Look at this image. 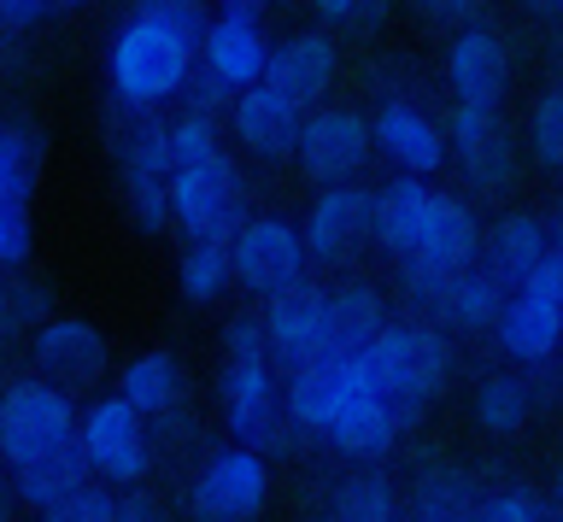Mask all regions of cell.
I'll use <instances>...</instances> for the list:
<instances>
[{
  "mask_svg": "<svg viewBox=\"0 0 563 522\" xmlns=\"http://www.w3.org/2000/svg\"><path fill=\"white\" fill-rule=\"evenodd\" d=\"M194 59H200V47L188 36H176L170 24L135 12L112 36V47H106V82H112V95L135 100V107H158V100L188 89Z\"/></svg>",
  "mask_w": 563,
  "mask_h": 522,
  "instance_id": "6da1fadb",
  "label": "cell"
},
{
  "mask_svg": "<svg viewBox=\"0 0 563 522\" xmlns=\"http://www.w3.org/2000/svg\"><path fill=\"white\" fill-rule=\"evenodd\" d=\"M271 335L264 318H235L223 329V417L246 446L276 441V376H271Z\"/></svg>",
  "mask_w": 563,
  "mask_h": 522,
  "instance_id": "7a4b0ae2",
  "label": "cell"
},
{
  "mask_svg": "<svg viewBox=\"0 0 563 522\" xmlns=\"http://www.w3.org/2000/svg\"><path fill=\"white\" fill-rule=\"evenodd\" d=\"M364 364H369V381L394 399L405 417H417L434 393H446V341L440 329L429 323H387L376 341L364 346Z\"/></svg>",
  "mask_w": 563,
  "mask_h": 522,
  "instance_id": "3957f363",
  "label": "cell"
},
{
  "mask_svg": "<svg viewBox=\"0 0 563 522\" xmlns=\"http://www.w3.org/2000/svg\"><path fill=\"white\" fill-rule=\"evenodd\" d=\"M475 253H482L475 212L464 200H452V195H434V212H429V223H422L417 247L405 253L399 265H405V282H411L429 306H440V300H446V288L475 265Z\"/></svg>",
  "mask_w": 563,
  "mask_h": 522,
  "instance_id": "277c9868",
  "label": "cell"
},
{
  "mask_svg": "<svg viewBox=\"0 0 563 522\" xmlns=\"http://www.w3.org/2000/svg\"><path fill=\"white\" fill-rule=\"evenodd\" d=\"M170 218L188 241L200 235H235L246 223V182L229 153H211L200 165L170 170Z\"/></svg>",
  "mask_w": 563,
  "mask_h": 522,
  "instance_id": "5b68a950",
  "label": "cell"
},
{
  "mask_svg": "<svg viewBox=\"0 0 563 522\" xmlns=\"http://www.w3.org/2000/svg\"><path fill=\"white\" fill-rule=\"evenodd\" d=\"M82 417L70 406V388L59 381H12L0 393V458L7 464H24V458H42V452L77 441Z\"/></svg>",
  "mask_w": 563,
  "mask_h": 522,
  "instance_id": "8992f818",
  "label": "cell"
},
{
  "mask_svg": "<svg viewBox=\"0 0 563 522\" xmlns=\"http://www.w3.org/2000/svg\"><path fill=\"white\" fill-rule=\"evenodd\" d=\"M77 441L88 452V464H95V476H106L112 487H141L153 469V434H147V411L130 406L123 393L100 399V406H88Z\"/></svg>",
  "mask_w": 563,
  "mask_h": 522,
  "instance_id": "52a82bcc",
  "label": "cell"
},
{
  "mask_svg": "<svg viewBox=\"0 0 563 522\" xmlns=\"http://www.w3.org/2000/svg\"><path fill=\"white\" fill-rule=\"evenodd\" d=\"M229 247H235V282L253 300H271V293L306 282L311 247H306V230H294L288 218H246L229 235Z\"/></svg>",
  "mask_w": 563,
  "mask_h": 522,
  "instance_id": "ba28073f",
  "label": "cell"
},
{
  "mask_svg": "<svg viewBox=\"0 0 563 522\" xmlns=\"http://www.w3.org/2000/svg\"><path fill=\"white\" fill-rule=\"evenodd\" d=\"M376 153V124L358 107H317L306 112L299 130V170L323 188V182H358V170Z\"/></svg>",
  "mask_w": 563,
  "mask_h": 522,
  "instance_id": "9c48e42d",
  "label": "cell"
},
{
  "mask_svg": "<svg viewBox=\"0 0 563 522\" xmlns=\"http://www.w3.org/2000/svg\"><path fill=\"white\" fill-rule=\"evenodd\" d=\"M264 499H271V464H264V446H229V452H211L194 476V517H211V522H241V517H258Z\"/></svg>",
  "mask_w": 563,
  "mask_h": 522,
  "instance_id": "30bf717a",
  "label": "cell"
},
{
  "mask_svg": "<svg viewBox=\"0 0 563 522\" xmlns=\"http://www.w3.org/2000/svg\"><path fill=\"white\" fill-rule=\"evenodd\" d=\"M446 142H452V159L470 177V188L505 195V188L517 182V135H510V124L499 118V107H470V100H457L452 118H446Z\"/></svg>",
  "mask_w": 563,
  "mask_h": 522,
  "instance_id": "8fae6325",
  "label": "cell"
},
{
  "mask_svg": "<svg viewBox=\"0 0 563 522\" xmlns=\"http://www.w3.org/2000/svg\"><path fill=\"white\" fill-rule=\"evenodd\" d=\"M264 335H271V358L282 370H299V364L334 353L329 341V293L311 282H294L264 300Z\"/></svg>",
  "mask_w": 563,
  "mask_h": 522,
  "instance_id": "7c38bea8",
  "label": "cell"
},
{
  "mask_svg": "<svg viewBox=\"0 0 563 522\" xmlns=\"http://www.w3.org/2000/svg\"><path fill=\"white\" fill-rule=\"evenodd\" d=\"M510 77H517V59H510V42L487 24H464L446 54V89L470 107H499L510 95Z\"/></svg>",
  "mask_w": 563,
  "mask_h": 522,
  "instance_id": "4fadbf2b",
  "label": "cell"
},
{
  "mask_svg": "<svg viewBox=\"0 0 563 522\" xmlns=\"http://www.w3.org/2000/svg\"><path fill=\"white\" fill-rule=\"evenodd\" d=\"M376 124V153L394 170H411V177H434L440 165L452 159L446 130L434 124L417 100H382V112L369 118Z\"/></svg>",
  "mask_w": 563,
  "mask_h": 522,
  "instance_id": "5bb4252c",
  "label": "cell"
},
{
  "mask_svg": "<svg viewBox=\"0 0 563 522\" xmlns=\"http://www.w3.org/2000/svg\"><path fill=\"white\" fill-rule=\"evenodd\" d=\"M299 130H306V107L282 95L271 77L235 95V135L253 159H288L299 153Z\"/></svg>",
  "mask_w": 563,
  "mask_h": 522,
  "instance_id": "9a60e30c",
  "label": "cell"
},
{
  "mask_svg": "<svg viewBox=\"0 0 563 522\" xmlns=\"http://www.w3.org/2000/svg\"><path fill=\"white\" fill-rule=\"evenodd\" d=\"M369 235V188L358 182H323V195L306 212V247L317 265H346Z\"/></svg>",
  "mask_w": 563,
  "mask_h": 522,
  "instance_id": "2e32d148",
  "label": "cell"
},
{
  "mask_svg": "<svg viewBox=\"0 0 563 522\" xmlns=\"http://www.w3.org/2000/svg\"><path fill=\"white\" fill-rule=\"evenodd\" d=\"M200 59H206V71L218 82H229L235 95L264 82V71H271V36H264L258 12L223 7V19H211L206 42H200Z\"/></svg>",
  "mask_w": 563,
  "mask_h": 522,
  "instance_id": "e0dca14e",
  "label": "cell"
},
{
  "mask_svg": "<svg viewBox=\"0 0 563 522\" xmlns=\"http://www.w3.org/2000/svg\"><path fill=\"white\" fill-rule=\"evenodd\" d=\"M35 370L59 388H95L106 376V335L82 318H47L35 329Z\"/></svg>",
  "mask_w": 563,
  "mask_h": 522,
  "instance_id": "ac0fdd59",
  "label": "cell"
},
{
  "mask_svg": "<svg viewBox=\"0 0 563 522\" xmlns=\"http://www.w3.org/2000/svg\"><path fill=\"white\" fill-rule=\"evenodd\" d=\"M434 195L440 188H429V177H411V170H394L376 195H369V241H376L382 253L405 258L417 247L422 223H429L434 212Z\"/></svg>",
  "mask_w": 563,
  "mask_h": 522,
  "instance_id": "d6986e66",
  "label": "cell"
},
{
  "mask_svg": "<svg viewBox=\"0 0 563 522\" xmlns=\"http://www.w3.org/2000/svg\"><path fill=\"white\" fill-rule=\"evenodd\" d=\"M405 423H411V417H405L382 388H358L317 434H323L334 452H346V458H382V452L399 441Z\"/></svg>",
  "mask_w": 563,
  "mask_h": 522,
  "instance_id": "ffe728a7",
  "label": "cell"
},
{
  "mask_svg": "<svg viewBox=\"0 0 563 522\" xmlns=\"http://www.w3.org/2000/svg\"><path fill=\"white\" fill-rule=\"evenodd\" d=\"M334 71H341V54H334V36L323 30H299L282 47H271V77L282 95H294L299 107H317L334 89Z\"/></svg>",
  "mask_w": 563,
  "mask_h": 522,
  "instance_id": "44dd1931",
  "label": "cell"
},
{
  "mask_svg": "<svg viewBox=\"0 0 563 522\" xmlns=\"http://www.w3.org/2000/svg\"><path fill=\"white\" fill-rule=\"evenodd\" d=\"M499 346L522 364H545L563 346V300H545L534 288H517L499 311Z\"/></svg>",
  "mask_w": 563,
  "mask_h": 522,
  "instance_id": "7402d4cb",
  "label": "cell"
},
{
  "mask_svg": "<svg viewBox=\"0 0 563 522\" xmlns=\"http://www.w3.org/2000/svg\"><path fill=\"white\" fill-rule=\"evenodd\" d=\"M88 469H95V464H88L82 441H65V446L42 452V458L12 464V487H18V499H24L30 511L53 517V511H59V504H65V499L88 481Z\"/></svg>",
  "mask_w": 563,
  "mask_h": 522,
  "instance_id": "603a6c76",
  "label": "cell"
},
{
  "mask_svg": "<svg viewBox=\"0 0 563 522\" xmlns=\"http://www.w3.org/2000/svg\"><path fill=\"white\" fill-rule=\"evenodd\" d=\"M552 253V223H540L534 212H510L493 223L487 235V270L499 276L505 288H522L528 276L540 270V258Z\"/></svg>",
  "mask_w": 563,
  "mask_h": 522,
  "instance_id": "cb8c5ba5",
  "label": "cell"
},
{
  "mask_svg": "<svg viewBox=\"0 0 563 522\" xmlns=\"http://www.w3.org/2000/svg\"><path fill=\"white\" fill-rule=\"evenodd\" d=\"M382 329H387V306L369 282L329 288V341H334V353H364Z\"/></svg>",
  "mask_w": 563,
  "mask_h": 522,
  "instance_id": "d4e9b609",
  "label": "cell"
},
{
  "mask_svg": "<svg viewBox=\"0 0 563 522\" xmlns=\"http://www.w3.org/2000/svg\"><path fill=\"white\" fill-rule=\"evenodd\" d=\"M176 282H183L188 306H211V300H218V293L235 282V247H229V235L188 241L183 265H176Z\"/></svg>",
  "mask_w": 563,
  "mask_h": 522,
  "instance_id": "484cf974",
  "label": "cell"
},
{
  "mask_svg": "<svg viewBox=\"0 0 563 522\" xmlns=\"http://www.w3.org/2000/svg\"><path fill=\"white\" fill-rule=\"evenodd\" d=\"M118 393L130 399V406H141L147 417H170L176 406H183V364H176L170 353H141V358H130Z\"/></svg>",
  "mask_w": 563,
  "mask_h": 522,
  "instance_id": "4316f807",
  "label": "cell"
},
{
  "mask_svg": "<svg viewBox=\"0 0 563 522\" xmlns=\"http://www.w3.org/2000/svg\"><path fill=\"white\" fill-rule=\"evenodd\" d=\"M528 417H534V388H528L522 376H482V388H475V423H482L487 434H499V441H510V434L528 429Z\"/></svg>",
  "mask_w": 563,
  "mask_h": 522,
  "instance_id": "83f0119b",
  "label": "cell"
},
{
  "mask_svg": "<svg viewBox=\"0 0 563 522\" xmlns=\"http://www.w3.org/2000/svg\"><path fill=\"white\" fill-rule=\"evenodd\" d=\"M505 300H510V293H505V282H499V276H493L487 265L482 270H464V276H457V282L446 288V300H440V311H446V318L457 323V329H499V311H505Z\"/></svg>",
  "mask_w": 563,
  "mask_h": 522,
  "instance_id": "f1b7e54d",
  "label": "cell"
},
{
  "mask_svg": "<svg viewBox=\"0 0 563 522\" xmlns=\"http://www.w3.org/2000/svg\"><path fill=\"white\" fill-rule=\"evenodd\" d=\"M417 517H440V522H452V517H475V504H482V493H475V481H470V469H457V464H429L417 476Z\"/></svg>",
  "mask_w": 563,
  "mask_h": 522,
  "instance_id": "f546056e",
  "label": "cell"
},
{
  "mask_svg": "<svg viewBox=\"0 0 563 522\" xmlns=\"http://www.w3.org/2000/svg\"><path fill=\"white\" fill-rule=\"evenodd\" d=\"M35 177H42V135L30 124H0V182L35 195Z\"/></svg>",
  "mask_w": 563,
  "mask_h": 522,
  "instance_id": "4dcf8cb0",
  "label": "cell"
},
{
  "mask_svg": "<svg viewBox=\"0 0 563 522\" xmlns=\"http://www.w3.org/2000/svg\"><path fill=\"white\" fill-rule=\"evenodd\" d=\"M329 504H334V517H346V522H387V517L399 511L394 487H387L382 476H352V481H341V493H334Z\"/></svg>",
  "mask_w": 563,
  "mask_h": 522,
  "instance_id": "1f68e13d",
  "label": "cell"
},
{
  "mask_svg": "<svg viewBox=\"0 0 563 522\" xmlns=\"http://www.w3.org/2000/svg\"><path fill=\"white\" fill-rule=\"evenodd\" d=\"M211 153H223L218 118L188 107V118H176V124H170V159L176 165H200V159H211Z\"/></svg>",
  "mask_w": 563,
  "mask_h": 522,
  "instance_id": "d6a6232c",
  "label": "cell"
},
{
  "mask_svg": "<svg viewBox=\"0 0 563 522\" xmlns=\"http://www.w3.org/2000/svg\"><path fill=\"white\" fill-rule=\"evenodd\" d=\"M118 517H123V499L112 493V481H106V476H100V481L88 476L77 493H70L59 511H53V522H118Z\"/></svg>",
  "mask_w": 563,
  "mask_h": 522,
  "instance_id": "836d02e7",
  "label": "cell"
},
{
  "mask_svg": "<svg viewBox=\"0 0 563 522\" xmlns=\"http://www.w3.org/2000/svg\"><path fill=\"white\" fill-rule=\"evenodd\" d=\"M30 258V195L0 182V265H24Z\"/></svg>",
  "mask_w": 563,
  "mask_h": 522,
  "instance_id": "e575fe53",
  "label": "cell"
},
{
  "mask_svg": "<svg viewBox=\"0 0 563 522\" xmlns=\"http://www.w3.org/2000/svg\"><path fill=\"white\" fill-rule=\"evenodd\" d=\"M123 195H130V212L147 235H158L170 218V177H123Z\"/></svg>",
  "mask_w": 563,
  "mask_h": 522,
  "instance_id": "d590c367",
  "label": "cell"
},
{
  "mask_svg": "<svg viewBox=\"0 0 563 522\" xmlns=\"http://www.w3.org/2000/svg\"><path fill=\"white\" fill-rule=\"evenodd\" d=\"M47 323V300L35 282H12V276H0V335H12V329H42Z\"/></svg>",
  "mask_w": 563,
  "mask_h": 522,
  "instance_id": "8d00e7d4",
  "label": "cell"
},
{
  "mask_svg": "<svg viewBox=\"0 0 563 522\" xmlns=\"http://www.w3.org/2000/svg\"><path fill=\"white\" fill-rule=\"evenodd\" d=\"M528 135H534V153L545 165H563V82L545 89L534 100V118H528Z\"/></svg>",
  "mask_w": 563,
  "mask_h": 522,
  "instance_id": "74e56055",
  "label": "cell"
},
{
  "mask_svg": "<svg viewBox=\"0 0 563 522\" xmlns=\"http://www.w3.org/2000/svg\"><path fill=\"white\" fill-rule=\"evenodd\" d=\"M135 12H147V19L170 24L176 36H188L194 47H200V42H206V30H211L206 0H135Z\"/></svg>",
  "mask_w": 563,
  "mask_h": 522,
  "instance_id": "f35d334b",
  "label": "cell"
},
{
  "mask_svg": "<svg viewBox=\"0 0 563 522\" xmlns=\"http://www.w3.org/2000/svg\"><path fill=\"white\" fill-rule=\"evenodd\" d=\"M405 7H411L429 30H464V24H475L482 0H405Z\"/></svg>",
  "mask_w": 563,
  "mask_h": 522,
  "instance_id": "ab89813d",
  "label": "cell"
},
{
  "mask_svg": "<svg viewBox=\"0 0 563 522\" xmlns=\"http://www.w3.org/2000/svg\"><path fill=\"white\" fill-rule=\"evenodd\" d=\"M545 511V504L534 493H487L482 504H475V517L482 522H534Z\"/></svg>",
  "mask_w": 563,
  "mask_h": 522,
  "instance_id": "60d3db41",
  "label": "cell"
},
{
  "mask_svg": "<svg viewBox=\"0 0 563 522\" xmlns=\"http://www.w3.org/2000/svg\"><path fill=\"white\" fill-rule=\"evenodd\" d=\"M329 24H369L382 12V0H311Z\"/></svg>",
  "mask_w": 563,
  "mask_h": 522,
  "instance_id": "b9f144b4",
  "label": "cell"
},
{
  "mask_svg": "<svg viewBox=\"0 0 563 522\" xmlns=\"http://www.w3.org/2000/svg\"><path fill=\"white\" fill-rule=\"evenodd\" d=\"M42 12H47V0H0V24H12V30L35 24Z\"/></svg>",
  "mask_w": 563,
  "mask_h": 522,
  "instance_id": "7bdbcfd3",
  "label": "cell"
},
{
  "mask_svg": "<svg viewBox=\"0 0 563 522\" xmlns=\"http://www.w3.org/2000/svg\"><path fill=\"white\" fill-rule=\"evenodd\" d=\"M158 511H165V504H158L153 493H123V517H130V522L135 517H158Z\"/></svg>",
  "mask_w": 563,
  "mask_h": 522,
  "instance_id": "ee69618b",
  "label": "cell"
},
{
  "mask_svg": "<svg viewBox=\"0 0 563 522\" xmlns=\"http://www.w3.org/2000/svg\"><path fill=\"white\" fill-rule=\"evenodd\" d=\"M77 7H88V0H47V12H77Z\"/></svg>",
  "mask_w": 563,
  "mask_h": 522,
  "instance_id": "f6af8a7d",
  "label": "cell"
},
{
  "mask_svg": "<svg viewBox=\"0 0 563 522\" xmlns=\"http://www.w3.org/2000/svg\"><path fill=\"white\" fill-rule=\"evenodd\" d=\"M223 7H235V12H258L264 0H223Z\"/></svg>",
  "mask_w": 563,
  "mask_h": 522,
  "instance_id": "bcb514c9",
  "label": "cell"
},
{
  "mask_svg": "<svg viewBox=\"0 0 563 522\" xmlns=\"http://www.w3.org/2000/svg\"><path fill=\"white\" fill-rule=\"evenodd\" d=\"M534 12H563V0H528Z\"/></svg>",
  "mask_w": 563,
  "mask_h": 522,
  "instance_id": "7dc6e473",
  "label": "cell"
},
{
  "mask_svg": "<svg viewBox=\"0 0 563 522\" xmlns=\"http://www.w3.org/2000/svg\"><path fill=\"white\" fill-rule=\"evenodd\" d=\"M7 504H12V499H7V487H0V511H7Z\"/></svg>",
  "mask_w": 563,
  "mask_h": 522,
  "instance_id": "c3c4849f",
  "label": "cell"
},
{
  "mask_svg": "<svg viewBox=\"0 0 563 522\" xmlns=\"http://www.w3.org/2000/svg\"><path fill=\"white\" fill-rule=\"evenodd\" d=\"M558 358H563V346H558Z\"/></svg>",
  "mask_w": 563,
  "mask_h": 522,
  "instance_id": "681fc988",
  "label": "cell"
},
{
  "mask_svg": "<svg viewBox=\"0 0 563 522\" xmlns=\"http://www.w3.org/2000/svg\"><path fill=\"white\" fill-rule=\"evenodd\" d=\"M558 487H563V476H558Z\"/></svg>",
  "mask_w": 563,
  "mask_h": 522,
  "instance_id": "f907efd6",
  "label": "cell"
}]
</instances>
